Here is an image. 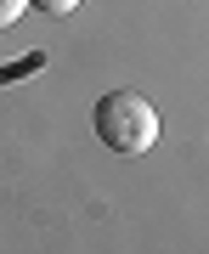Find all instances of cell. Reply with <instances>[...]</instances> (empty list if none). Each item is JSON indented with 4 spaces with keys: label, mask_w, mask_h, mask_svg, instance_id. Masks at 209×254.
Segmentation results:
<instances>
[{
    "label": "cell",
    "mask_w": 209,
    "mask_h": 254,
    "mask_svg": "<svg viewBox=\"0 0 209 254\" xmlns=\"http://www.w3.org/2000/svg\"><path fill=\"white\" fill-rule=\"evenodd\" d=\"M158 136H164V119H158V108L141 91H108L96 102V141L108 153L141 158V153L158 147Z\"/></svg>",
    "instance_id": "6da1fadb"
},
{
    "label": "cell",
    "mask_w": 209,
    "mask_h": 254,
    "mask_svg": "<svg viewBox=\"0 0 209 254\" xmlns=\"http://www.w3.org/2000/svg\"><path fill=\"white\" fill-rule=\"evenodd\" d=\"M28 6H34V11H46V17H68L79 0H28Z\"/></svg>",
    "instance_id": "7a4b0ae2"
},
{
    "label": "cell",
    "mask_w": 209,
    "mask_h": 254,
    "mask_svg": "<svg viewBox=\"0 0 209 254\" xmlns=\"http://www.w3.org/2000/svg\"><path fill=\"white\" fill-rule=\"evenodd\" d=\"M23 11H28V0H0V28H11Z\"/></svg>",
    "instance_id": "3957f363"
}]
</instances>
